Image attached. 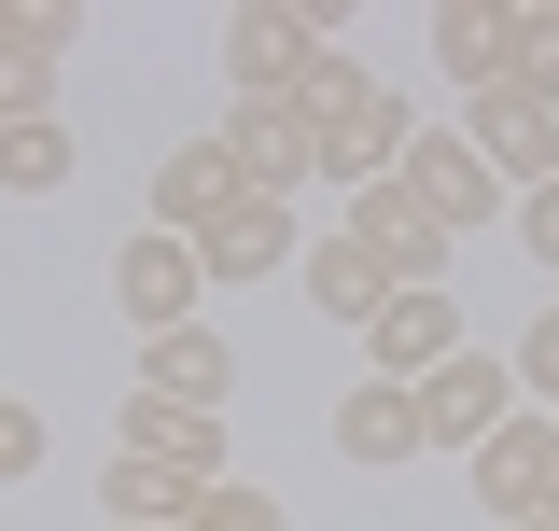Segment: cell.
Listing matches in <instances>:
<instances>
[{
    "label": "cell",
    "instance_id": "1",
    "mask_svg": "<svg viewBox=\"0 0 559 531\" xmlns=\"http://www.w3.org/2000/svg\"><path fill=\"white\" fill-rule=\"evenodd\" d=\"M294 113H308V140H322V182H349V197H364V182H392V168H406V140H419L406 98H392L364 57H322V84H308Z\"/></svg>",
    "mask_w": 559,
    "mask_h": 531
},
{
    "label": "cell",
    "instance_id": "2",
    "mask_svg": "<svg viewBox=\"0 0 559 531\" xmlns=\"http://www.w3.org/2000/svg\"><path fill=\"white\" fill-rule=\"evenodd\" d=\"M349 252L378 266V280H392V294H448V252H462V238H448V224H433V210L406 197V182H364V197H349V224H336Z\"/></svg>",
    "mask_w": 559,
    "mask_h": 531
},
{
    "label": "cell",
    "instance_id": "3",
    "mask_svg": "<svg viewBox=\"0 0 559 531\" xmlns=\"http://www.w3.org/2000/svg\"><path fill=\"white\" fill-rule=\"evenodd\" d=\"M322 14H280V0H238L224 14V70H238V98H308L322 84Z\"/></svg>",
    "mask_w": 559,
    "mask_h": 531
},
{
    "label": "cell",
    "instance_id": "4",
    "mask_svg": "<svg viewBox=\"0 0 559 531\" xmlns=\"http://www.w3.org/2000/svg\"><path fill=\"white\" fill-rule=\"evenodd\" d=\"M503 420H518V364H503V350H448V364L419 378V434H433V448H462V462H476Z\"/></svg>",
    "mask_w": 559,
    "mask_h": 531
},
{
    "label": "cell",
    "instance_id": "5",
    "mask_svg": "<svg viewBox=\"0 0 559 531\" xmlns=\"http://www.w3.org/2000/svg\"><path fill=\"white\" fill-rule=\"evenodd\" d=\"M197 294H210V266H197V238H168V224H140L127 252H112V308H127L140 335H182Z\"/></svg>",
    "mask_w": 559,
    "mask_h": 531
},
{
    "label": "cell",
    "instance_id": "6",
    "mask_svg": "<svg viewBox=\"0 0 559 531\" xmlns=\"http://www.w3.org/2000/svg\"><path fill=\"white\" fill-rule=\"evenodd\" d=\"M546 489H559V420H546V405H518V420L476 448V504H489L503 531H532V518H546Z\"/></svg>",
    "mask_w": 559,
    "mask_h": 531
},
{
    "label": "cell",
    "instance_id": "7",
    "mask_svg": "<svg viewBox=\"0 0 559 531\" xmlns=\"http://www.w3.org/2000/svg\"><path fill=\"white\" fill-rule=\"evenodd\" d=\"M210 140L238 154V182H252V197H294V182H322V140H308V113H294V98H238Z\"/></svg>",
    "mask_w": 559,
    "mask_h": 531
},
{
    "label": "cell",
    "instance_id": "8",
    "mask_svg": "<svg viewBox=\"0 0 559 531\" xmlns=\"http://www.w3.org/2000/svg\"><path fill=\"white\" fill-rule=\"evenodd\" d=\"M392 182H406V197L433 210L448 238H476L489 210H503V182H489V168H476V140H462V127H448V140H406V168H392Z\"/></svg>",
    "mask_w": 559,
    "mask_h": 531
},
{
    "label": "cell",
    "instance_id": "9",
    "mask_svg": "<svg viewBox=\"0 0 559 531\" xmlns=\"http://www.w3.org/2000/svg\"><path fill=\"white\" fill-rule=\"evenodd\" d=\"M462 140H476V168H489V182H518V197H532V182H559V113L503 98V84L462 113Z\"/></svg>",
    "mask_w": 559,
    "mask_h": 531
},
{
    "label": "cell",
    "instance_id": "10",
    "mask_svg": "<svg viewBox=\"0 0 559 531\" xmlns=\"http://www.w3.org/2000/svg\"><path fill=\"white\" fill-rule=\"evenodd\" d=\"M140 392H154V405H197V420H224V392H238V350H224L210 322L140 335Z\"/></svg>",
    "mask_w": 559,
    "mask_h": 531
},
{
    "label": "cell",
    "instance_id": "11",
    "mask_svg": "<svg viewBox=\"0 0 559 531\" xmlns=\"http://www.w3.org/2000/svg\"><path fill=\"white\" fill-rule=\"evenodd\" d=\"M210 280H280V266H308V238H294V197H238L224 224L197 238Z\"/></svg>",
    "mask_w": 559,
    "mask_h": 531
},
{
    "label": "cell",
    "instance_id": "12",
    "mask_svg": "<svg viewBox=\"0 0 559 531\" xmlns=\"http://www.w3.org/2000/svg\"><path fill=\"white\" fill-rule=\"evenodd\" d=\"M238 197H252V182H238V154H224V140H182V154L154 168V224H168V238H210Z\"/></svg>",
    "mask_w": 559,
    "mask_h": 531
},
{
    "label": "cell",
    "instance_id": "13",
    "mask_svg": "<svg viewBox=\"0 0 559 531\" xmlns=\"http://www.w3.org/2000/svg\"><path fill=\"white\" fill-rule=\"evenodd\" d=\"M364 350H378V378H406V392H419V378L462 350V308H448V294H392V308L364 322Z\"/></svg>",
    "mask_w": 559,
    "mask_h": 531
},
{
    "label": "cell",
    "instance_id": "14",
    "mask_svg": "<svg viewBox=\"0 0 559 531\" xmlns=\"http://www.w3.org/2000/svg\"><path fill=\"white\" fill-rule=\"evenodd\" d=\"M127 434L140 462H168V475H197V489H224V420H197V405H154V392H127Z\"/></svg>",
    "mask_w": 559,
    "mask_h": 531
},
{
    "label": "cell",
    "instance_id": "15",
    "mask_svg": "<svg viewBox=\"0 0 559 531\" xmlns=\"http://www.w3.org/2000/svg\"><path fill=\"white\" fill-rule=\"evenodd\" d=\"M182 518H197V475L112 448V475H98V531H182Z\"/></svg>",
    "mask_w": 559,
    "mask_h": 531
},
{
    "label": "cell",
    "instance_id": "16",
    "mask_svg": "<svg viewBox=\"0 0 559 531\" xmlns=\"http://www.w3.org/2000/svg\"><path fill=\"white\" fill-rule=\"evenodd\" d=\"M336 448L349 462H419V448H433V434H419V392L406 378H364V392L336 405Z\"/></svg>",
    "mask_w": 559,
    "mask_h": 531
},
{
    "label": "cell",
    "instance_id": "17",
    "mask_svg": "<svg viewBox=\"0 0 559 531\" xmlns=\"http://www.w3.org/2000/svg\"><path fill=\"white\" fill-rule=\"evenodd\" d=\"M294 294H308L322 322H378V308H392V280H378V266L349 252V238H308V266H294Z\"/></svg>",
    "mask_w": 559,
    "mask_h": 531
},
{
    "label": "cell",
    "instance_id": "18",
    "mask_svg": "<svg viewBox=\"0 0 559 531\" xmlns=\"http://www.w3.org/2000/svg\"><path fill=\"white\" fill-rule=\"evenodd\" d=\"M503 98L559 113V0H518V14H503Z\"/></svg>",
    "mask_w": 559,
    "mask_h": 531
},
{
    "label": "cell",
    "instance_id": "19",
    "mask_svg": "<svg viewBox=\"0 0 559 531\" xmlns=\"http://www.w3.org/2000/svg\"><path fill=\"white\" fill-rule=\"evenodd\" d=\"M70 168H84V154H70V127H57V113L0 127V197H70Z\"/></svg>",
    "mask_w": 559,
    "mask_h": 531
},
{
    "label": "cell",
    "instance_id": "20",
    "mask_svg": "<svg viewBox=\"0 0 559 531\" xmlns=\"http://www.w3.org/2000/svg\"><path fill=\"white\" fill-rule=\"evenodd\" d=\"M433 57L489 98V84H503V0H433Z\"/></svg>",
    "mask_w": 559,
    "mask_h": 531
},
{
    "label": "cell",
    "instance_id": "21",
    "mask_svg": "<svg viewBox=\"0 0 559 531\" xmlns=\"http://www.w3.org/2000/svg\"><path fill=\"white\" fill-rule=\"evenodd\" d=\"M182 531H294V504L252 489V475H224V489H197V518H182Z\"/></svg>",
    "mask_w": 559,
    "mask_h": 531
},
{
    "label": "cell",
    "instance_id": "22",
    "mask_svg": "<svg viewBox=\"0 0 559 531\" xmlns=\"http://www.w3.org/2000/svg\"><path fill=\"white\" fill-rule=\"evenodd\" d=\"M518 405H546V420H559V308L518 335Z\"/></svg>",
    "mask_w": 559,
    "mask_h": 531
},
{
    "label": "cell",
    "instance_id": "23",
    "mask_svg": "<svg viewBox=\"0 0 559 531\" xmlns=\"http://www.w3.org/2000/svg\"><path fill=\"white\" fill-rule=\"evenodd\" d=\"M28 462H43V405L0 392V475H28Z\"/></svg>",
    "mask_w": 559,
    "mask_h": 531
},
{
    "label": "cell",
    "instance_id": "24",
    "mask_svg": "<svg viewBox=\"0 0 559 531\" xmlns=\"http://www.w3.org/2000/svg\"><path fill=\"white\" fill-rule=\"evenodd\" d=\"M518 252L559 266V182H532V197H518Z\"/></svg>",
    "mask_w": 559,
    "mask_h": 531
},
{
    "label": "cell",
    "instance_id": "25",
    "mask_svg": "<svg viewBox=\"0 0 559 531\" xmlns=\"http://www.w3.org/2000/svg\"><path fill=\"white\" fill-rule=\"evenodd\" d=\"M546 531H559V489H546Z\"/></svg>",
    "mask_w": 559,
    "mask_h": 531
},
{
    "label": "cell",
    "instance_id": "26",
    "mask_svg": "<svg viewBox=\"0 0 559 531\" xmlns=\"http://www.w3.org/2000/svg\"><path fill=\"white\" fill-rule=\"evenodd\" d=\"M532 531H546V518H532Z\"/></svg>",
    "mask_w": 559,
    "mask_h": 531
}]
</instances>
